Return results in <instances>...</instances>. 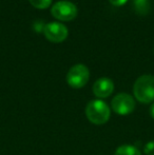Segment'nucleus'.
Here are the masks:
<instances>
[{
  "label": "nucleus",
  "mask_w": 154,
  "mask_h": 155,
  "mask_svg": "<svg viewBox=\"0 0 154 155\" xmlns=\"http://www.w3.org/2000/svg\"><path fill=\"white\" fill-rule=\"evenodd\" d=\"M150 115H151L152 118H154V104L151 106V108H150Z\"/></svg>",
  "instance_id": "nucleus-13"
},
{
  "label": "nucleus",
  "mask_w": 154,
  "mask_h": 155,
  "mask_svg": "<svg viewBox=\"0 0 154 155\" xmlns=\"http://www.w3.org/2000/svg\"><path fill=\"white\" fill-rule=\"evenodd\" d=\"M30 2L34 8L43 10V8H47L51 5L52 0H30Z\"/></svg>",
  "instance_id": "nucleus-10"
},
{
  "label": "nucleus",
  "mask_w": 154,
  "mask_h": 155,
  "mask_svg": "<svg viewBox=\"0 0 154 155\" xmlns=\"http://www.w3.org/2000/svg\"><path fill=\"white\" fill-rule=\"evenodd\" d=\"M109 1L111 2V4H113V5L120 6V5H123V4H125L128 0H109Z\"/></svg>",
  "instance_id": "nucleus-12"
},
{
  "label": "nucleus",
  "mask_w": 154,
  "mask_h": 155,
  "mask_svg": "<svg viewBox=\"0 0 154 155\" xmlns=\"http://www.w3.org/2000/svg\"><path fill=\"white\" fill-rule=\"evenodd\" d=\"M145 154L147 155H154V140H151L146 143L144 148Z\"/></svg>",
  "instance_id": "nucleus-11"
},
{
  "label": "nucleus",
  "mask_w": 154,
  "mask_h": 155,
  "mask_svg": "<svg viewBox=\"0 0 154 155\" xmlns=\"http://www.w3.org/2000/svg\"><path fill=\"white\" fill-rule=\"evenodd\" d=\"M90 78V72L87 65L77 63L69 70L67 74V82L74 89H80L87 84Z\"/></svg>",
  "instance_id": "nucleus-3"
},
{
  "label": "nucleus",
  "mask_w": 154,
  "mask_h": 155,
  "mask_svg": "<svg viewBox=\"0 0 154 155\" xmlns=\"http://www.w3.org/2000/svg\"><path fill=\"white\" fill-rule=\"evenodd\" d=\"M153 50H154V49H153Z\"/></svg>",
  "instance_id": "nucleus-14"
},
{
  "label": "nucleus",
  "mask_w": 154,
  "mask_h": 155,
  "mask_svg": "<svg viewBox=\"0 0 154 155\" xmlns=\"http://www.w3.org/2000/svg\"><path fill=\"white\" fill-rule=\"evenodd\" d=\"M114 155H142L139 150L132 145H123L118 147Z\"/></svg>",
  "instance_id": "nucleus-8"
},
{
  "label": "nucleus",
  "mask_w": 154,
  "mask_h": 155,
  "mask_svg": "<svg viewBox=\"0 0 154 155\" xmlns=\"http://www.w3.org/2000/svg\"><path fill=\"white\" fill-rule=\"evenodd\" d=\"M133 94L142 104H150L154 100V76L142 75L135 80Z\"/></svg>",
  "instance_id": "nucleus-1"
},
{
  "label": "nucleus",
  "mask_w": 154,
  "mask_h": 155,
  "mask_svg": "<svg viewBox=\"0 0 154 155\" xmlns=\"http://www.w3.org/2000/svg\"><path fill=\"white\" fill-rule=\"evenodd\" d=\"M43 34L51 42H62L69 35L68 28L58 21H52L43 27Z\"/></svg>",
  "instance_id": "nucleus-5"
},
{
  "label": "nucleus",
  "mask_w": 154,
  "mask_h": 155,
  "mask_svg": "<svg viewBox=\"0 0 154 155\" xmlns=\"http://www.w3.org/2000/svg\"><path fill=\"white\" fill-rule=\"evenodd\" d=\"M114 91V84L110 78L101 77L93 84V93L98 98L109 97Z\"/></svg>",
  "instance_id": "nucleus-7"
},
{
  "label": "nucleus",
  "mask_w": 154,
  "mask_h": 155,
  "mask_svg": "<svg viewBox=\"0 0 154 155\" xmlns=\"http://www.w3.org/2000/svg\"><path fill=\"white\" fill-rule=\"evenodd\" d=\"M51 14L58 20L70 21L77 16L78 10L73 2L68 0H60L53 4L51 8Z\"/></svg>",
  "instance_id": "nucleus-4"
},
{
  "label": "nucleus",
  "mask_w": 154,
  "mask_h": 155,
  "mask_svg": "<svg viewBox=\"0 0 154 155\" xmlns=\"http://www.w3.org/2000/svg\"><path fill=\"white\" fill-rule=\"evenodd\" d=\"M86 115L88 119L94 124H103L110 118V108L105 101L100 99L91 100L86 108Z\"/></svg>",
  "instance_id": "nucleus-2"
},
{
  "label": "nucleus",
  "mask_w": 154,
  "mask_h": 155,
  "mask_svg": "<svg viewBox=\"0 0 154 155\" xmlns=\"http://www.w3.org/2000/svg\"><path fill=\"white\" fill-rule=\"evenodd\" d=\"M112 109L118 115L131 114L135 109V100L127 93L117 94L112 99Z\"/></svg>",
  "instance_id": "nucleus-6"
},
{
  "label": "nucleus",
  "mask_w": 154,
  "mask_h": 155,
  "mask_svg": "<svg viewBox=\"0 0 154 155\" xmlns=\"http://www.w3.org/2000/svg\"><path fill=\"white\" fill-rule=\"evenodd\" d=\"M133 6L138 14L145 15L150 8V2L149 0H133Z\"/></svg>",
  "instance_id": "nucleus-9"
}]
</instances>
